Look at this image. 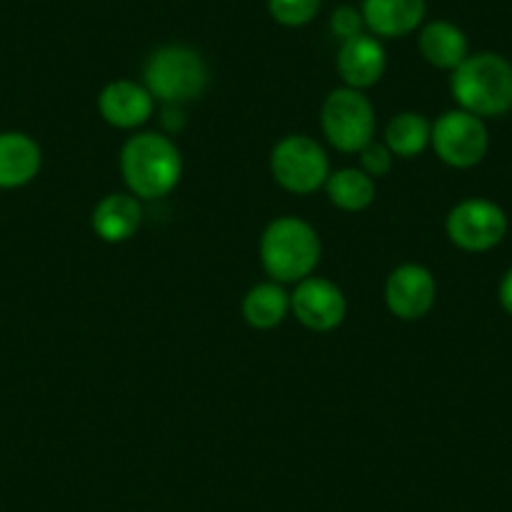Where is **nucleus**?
Here are the masks:
<instances>
[{
    "mask_svg": "<svg viewBox=\"0 0 512 512\" xmlns=\"http://www.w3.org/2000/svg\"><path fill=\"white\" fill-rule=\"evenodd\" d=\"M181 154L164 134H136L121 149V174L136 199H164L181 181Z\"/></svg>",
    "mask_w": 512,
    "mask_h": 512,
    "instance_id": "obj_1",
    "label": "nucleus"
},
{
    "mask_svg": "<svg viewBox=\"0 0 512 512\" xmlns=\"http://www.w3.org/2000/svg\"><path fill=\"white\" fill-rule=\"evenodd\" d=\"M450 91L457 106L480 118L512 111V63L500 53H472L452 71Z\"/></svg>",
    "mask_w": 512,
    "mask_h": 512,
    "instance_id": "obj_2",
    "label": "nucleus"
},
{
    "mask_svg": "<svg viewBox=\"0 0 512 512\" xmlns=\"http://www.w3.org/2000/svg\"><path fill=\"white\" fill-rule=\"evenodd\" d=\"M262 264L274 282H302L312 277L317 269L319 256H322V241L314 231L312 224H307L299 216H282L274 219L264 229L262 244H259Z\"/></svg>",
    "mask_w": 512,
    "mask_h": 512,
    "instance_id": "obj_3",
    "label": "nucleus"
},
{
    "mask_svg": "<svg viewBox=\"0 0 512 512\" xmlns=\"http://www.w3.org/2000/svg\"><path fill=\"white\" fill-rule=\"evenodd\" d=\"M144 86L161 103L194 101L209 86L206 61L189 46H164L154 51L144 68Z\"/></svg>",
    "mask_w": 512,
    "mask_h": 512,
    "instance_id": "obj_4",
    "label": "nucleus"
},
{
    "mask_svg": "<svg viewBox=\"0 0 512 512\" xmlns=\"http://www.w3.org/2000/svg\"><path fill=\"white\" fill-rule=\"evenodd\" d=\"M374 106L357 88H337L322 106V128L329 144L344 154H357L374 141Z\"/></svg>",
    "mask_w": 512,
    "mask_h": 512,
    "instance_id": "obj_5",
    "label": "nucleus"
},
{
    "mask_svg": "<svg viewBox=\"0 0 512 512\" xmlns=\"http://www.w3.org/2000/svg\"><path fill=\"white\" fill-rule=\"evenodd\" d=\"M329 156L304 134L284 136L272 151V176L282 189L307 196L322 189L329 179Z\"/></svg>",
    "mask_w": 512,
    "mask_h": 512,
    "instance_id": "obj_6",
    "label": "nucleus"
},
{
    "mask_svg": "<svg viewBox=\"0 0 512 512\" xmlns=\"http://www.w3.org/2000/svg\"><path fill=\"white\" fill-rule=\"evenodd\" d=\"M432 149L452 169H472L480 164L490 149L487 126L480 116L462 108L447 111L432 123Z\"/></svg>",
    "mask_w": 512,
    "mask_h": 512,
    "instance_id": "obj_7",
    "label": "nucleus"
},
{
    "mask_svg": "<svg viewBox=\"0 0 512 512\" xmlns=\"http://www.w3.org/2000/svg\"><path fill=\"white\" fill-rule=\"evenodd\" d=\"M507 216L495 201L465 199L447 216V236L462 251H490L505 239Z\"/></svg>",
    "mask_w": 512,
    "mask_h": 512,
    "instance_id": "obj_8",
    "label": "nucleus"
},
{
    "mask_svg": "<svg viewBox=\"0 0 512 512\" xmlns=\"http://www.w3.org/2000/svg\"><path fill=\"white\" fill-rule=\"evenodd\" d=\"M292 312L312 332H332L347 317V299L329 279L307 277L294 289Z\"/></svg>",
    "mask_w": 512,
    "mask_h": 512,
    "instance_id": "obj_9",
    "label": "nucleus"
},
{
    "mask_svg": "<svg viewBox=\"0 0 512 512\" xmlns=\"http://www.w3.org/2000/svg\"><path fill=\"white\" fill-rule=\"evenodd\" d=\"M384 299L390 312L405 322L427 317L437 299L435 277L422 264H402L387 279Z\"/></svg>",
    "mask_w": 512,
    "mask_h": 512,
    "instance_id": "obj_10",
    "label": "nucleus"
},
{
    "mask_svg": "<svg viewBox=\"0 0 512 512\" xmlns=\"http://www.w3.org/2000/svg\"><path fill=\"white\" fill-rule=\"evenodd\" d=\"M384 68H387V53L382 41L372 33H359L339 46L337 71L347 88L364 91L374 86L384 76Z\"/></svg>",
    "mask_w": 512,
    "mask_h": 512,
    "instance_id": "obj_11",
    "label": "nucleus"
},
{
    "mask_svg": "<svg viewBox=\"0 0 512 512\" xmlns=\"http://www.w3.org/2000/svg\"><path fill=\"white\" fill-rule=\"evenodd\" d=\"M156 98L136 81H113L98 96V111L103 121L116 128H139L154 116Z\"/></svg>",
    "mask_w": 512,
    "mask_h": 512,
    "instance_id": "obj_12",
    "label": "nucleus"
},
{
    "mask_svg": "<svg viewBox=\"0 0 512 512\" xmlns=\"http://www.w3.org/2000/svg\"><path fill=\"white\" fill-rule=\"evenodd\" d=\"M364 28L377 38H405L422 26L427 0H362Z\"/></svg>",
    "mask_w": 512,
    "mask_h": 512,
    "instance_id": "obj_13",
    "label": "nucleus"
},
{
    "mask_svg": "<svg viewBox=\"0 0 512 512\" xmlns=\"http://www.w3.org/2000/svg\"><path fill=\"white\" fill-rule=\"evenodd\" d=\"M43 164L41 146L23 131H0V189L31 184Z\"/></svg>",
    "mask_w": 512,
    "mask_h": 512,
    "instance_id": "obj_14",
    "label": "nucleus"
},
{
    "mask_svg": "<svg viewBox=\"0 0 512 512\" xmlns=\"http://www.w3.org/2000/svg\"><path fill=\"white\" fill-rule=\"evenodd\" d=\"M144 209L134 194H108L93 209V229L103 241L121 244L139 231Z\"/></svg>",
    "mask_w": 512,
    "mask_h": 512,
    "instance_id": "obj_15",
    "label": "nucleus"
},
{
    "mask_svg": "<svg viewBox=\"0 0 512 512\" xmlns=\"http://www.w3.org/2000/svg\"><path fill=\"white\" fill-rule=\"evenodd\" d=\"M417 46H420L422 58L440 71H455L470 56L465 31L450 21H430L422 26Z\"/></svg>",
    "mask_w": 512,
    "mask_h": 512,
    "instance_id": "obj_16",
    "label": "nucleus"
},
{
    "mask_svg": "<svg viewBox=\"0 0 512 512\" xmlns=\"http://www.w3.org/2000/svg\"><path fill=\"white\" fill-rule=\"evenodd\" d=\"M289 309H292V297L277 282L256 284L246 292L244 304H241L244 319L254 329H274L284 322Z\"/></svg>",
    "mask_w": 512,
    "mask_h": 512,
    "instance_id": "obj_17",
    "label": "nucleus"
},
{
    "mask_svg": "<svg viewBox=\"0 0 512 512\" xmlns=\"http://www.w3.org/2000/svg\"><path fill=\"white\" fill-rule=\"evenodd\" d=\"M432 141V123L422 113L405 111L392 118L384 131V144L395 156L402 159H415L417 154L427 149Z\"/></svg>",
    "mask_w": 512,
    "mask_h": 512,
    "instance_id": "obj_18",
    "label": "nucleus"
},
{
    "mask_svg": "<svg viewBox=\"0 0 512 512\" xmlns=\"http://www.w3.org/2000/svg\"><path fill=\"white\" fill-rule=\"evenodd\" d=\"M327 194L334 206L342 211H364L372 206L374 194V179L364 174L362 169H339L329 174L327 179Z\"/></svg>",
    "mask_w": 512,
    "mask_h": 512,
    "instance_id": "obj_19",
    "label": "nucleus"
},
{
    "mask_svg": "<svg viewBox=\"0 0 512 512\" xmlns=\"http://www.w3.org/2000/svg\"><path fill=\"white\" fill-rule=\"evenodd\" d=\"M269 16L284 28H302L317 18L322 0H267Z\"/></svg>",
    "mask_w": 512,
    "mask_h": 512,
    "instance_id": "obj_20",
    "label": "nucleus"
},
{
    "mask_svg": "<svg viewBox=\"0 0 512 512\" xmlns=\"http://www.w3.org/2000/svg\"><path fill=\"white\" fill-rule=\"evenodd\" d=\"M359 161H362V171L372 179H382L392 171V161L395 154L387 149V144H377V141H369L362 151H359Z\"/></svg>",
    "mask_w": 512,
    "mask_h": 512,
    "instance_id": "obj_21",
    "label": "nucleus"
},
{
    "mask_svg": "<svg viewBox=\"0 0 512 512\" xmlns=\"http://www.w3.org/2000/svg\"><path fill=\"white\" fill-rule=\"evenodd\" d=\"M329 31L339 38V41H349V38L364 33V18L362 11L354 6H339L329 18Z\"/></svg>",
    "mask_w": 512,
    "mask_h": 512,
    "instance_id": "obj_22",
    "label": "nucleus"
},
{
    "mask_svg": "<svg viewBox=\"0 0 512 512\" xmlns=\"http://www.w3.org/2000/svg\"><path fill=\"white\" fill-rule=\"evenodd\" d=\"M497 299H500L502 309H505V312L512 317V267L507 269V274L502 277L500 289H497Z\"/></svg>",
    "mask_w": 512,
    "mask_h": 512,
    "instance_id": "obj_23",
    "label": "nucleus"
}]
</instances>
